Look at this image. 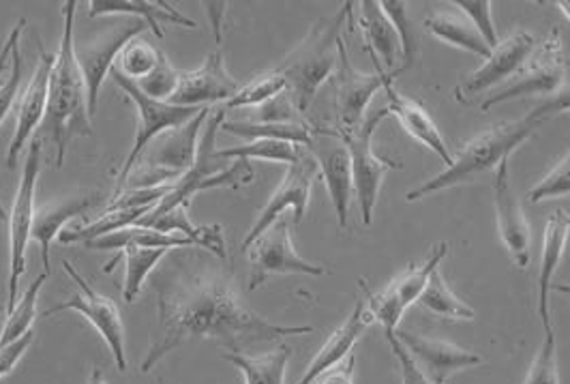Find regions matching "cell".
Instances as JSON below:
<instances>
[{"label": "cell", "instance_id": "obj_1", "mask_svg": "<svg viewBox=\"0 0 570 384\" xmlns=\"http://www.w3.org/2000/svg\"><path fill=\"white\" fill-rule=\"evenodd\" d=\"M217 263L224 260L191 252L176 256L157 273L153 282L157 326L140 365L142 374L194 339H213L228 353H243L252 344L314 333V326L275 325L262 318L236 291L232 273Z\"/></svg>", "mask_w": 570, "mask_h": 384}, {"label": "cell", "instance_id": "obj_2", "mask_svg": "<svg viewBox=\"0 0 570 384\" xmlns=\"http://www.w3.org/2000/svg\"><path fill=\"white\" fill-rule=\"evenodd\" d=\"M76 0L62 4V39L58 48L57 60L50 76V97L46 119L41 129L46 138L55 147V164L62 168L69 145L76 138L92 136V122L88 110V92H86L85 76L78 67L73 52V20H76Z\"/></svg>", "mask_w": 570, "mask_h": 384}, {"label": "cell", "instance_id": "obj_3", "mask_svg": "<svg viewBox=\"0 0 570 384\" xmlns=\"http://www.w3.org/2000/svg\"><path fill=\"white\" fill-rule=\"evenodd\" d=\"M539 127H541V122L532 119L530 115L521 120L500 122V125L489 127L487 131L472 138L468 145L459 148L453 164L444 173L429 178L423 185L407 191L405 200L416 203L435 191H444V189H451L456 185L474 183L476 178L483 177L485 173L498 168L502 161H507L514 148H519L525 140H530L539 131Z\"/></svg>", "mask_w": 570, "mask_h": 384}, {"label": "cell", "instance_id": "obj_4", "mask_svg": "<svg viewBox=\"0 0 570 384\" xmlns=\"http://www.w3.org/2000/svg\"><path fill=\"white\" fill-rule=\"evenodd\" d=\"M352 2H343L335 16L317 20L303 43L277 67L287 85L285 92L301 115L309 110L320 87L337 69L342 32L352 18Z\"/></svg>", "mask_w": 570, "mask_h": 384}, {"label": "cell", "instance_id": "obj_5", "mask_svg": "<svg viewBox=\"0 0 570 384\" xmlns=\"http://www.w3.org/2000/svg\"><path fill=\"white\" fill-rule=\"evenodd\" d=\"M210 112H213L210 108H204L196 119L155 138L148 147L144 148L134 173L127 177L125 185L112 196L129 189L170 185L183 177L196 161L202 129L210 117Z\"/></svg>", "mask_w": 570, "mask_h": 384}, {"label": "cell", "instance_id": "obj_6", "mask_svg": "<svg viewBox=\"0 0 570 384\" xmlns=\"http://www.w3.org/2000/svg\"><path fill=\"white\" fill-rule=\"evenodd\" d=\"M43 148L41 142H30L27 161L22 166V178L16 191V200L9 213V277H7V314L16 307V296L20 288V279L27 273V249L32 238V224H35V194L37 183L41 175Z\"/></svg>", "mask_w": 570, "mask_h": 384}, {"label": "cell", "instance_id": "obj_7", "mask_svg": "<svg viewBox=\"0 0 570 384\" xmlns=\"http://www.w3.org/2000/svg\"><path fill=\"white\" fill-rule=\"evenodd\" d=\"M213 30H215V50L206 57L204 65L180 73L178 89L171 95L170 104L183 108H210L213 104H228L238 92V82L232 78L224 60V35H222V18L226 13L228 2H206Z\"/></svg>", "mask_w": 570, "mask_h": 384}, {"label": "cell", "instance_id": "obj_8", "mask_svg": "<svg viewBox=\"0 0 570 384\" xmlns=\"http://www.w3.org/2000/svg\"><path fill=\"white\" fill-rule=\"evenodd\" d=\"M391 112L389 108H382L377 112H373L371 117L352 129V131H337L347 147L350 159H352V177H354V198L358 200L361 215H363V224L371 226L373 221V210L380 198V189H382V180L389 170H395L397 164L391 159H382L373 152V134L375 127L384 119H389Z\"/></svg>", "mask_w": 570, "mask_h": 384}, {"label": "cell", "instance_id": "obj_9", "mask_svg": "<svg viewBox=\"0 0 570 384\" xmlns=\"http://www.w3.org/2000/svg\"><path fill=\"white\" fill-rule=\"evenodd\" d=\"M110 76L115 78L116 87L122 90L136 104V110H138V117H140V127H138V134H136V142H134V147L129 150V155H127V159L120 166L118 177H116V194L125 185L127 177L134 173V168H136L144 148L148 147L155 138H159L161 134L171 131V129H176V127L196 119L204 108H183V106H174L170 101L150 99L148 95H144L142 90L138 89L136 82L127 80L116 67Z\"/></svg>", "mask_w": 570, "mask_h": 384}, {"label": "cell", "instance_id": "obj_10", "mask_svg": "<svg viewBox=\"0 0 570 384\" xmlns=\"http://www.w3.org/2000/svg\"><path fill=\"white\" fill-rule=\"evenodd\" d=\"M567 85V57L560 32L553 30L537 46L525 67L514 76L513 82L495 95H489L481 104V110L489 112L493 106L513 101L519 97H544L556 95Z\"/></svg>", "mask_w": 570, "mask_h": 384}, {"label": "cell", "instance_id": "obj_11", "mask_svg": "<svg viewBox=\"0 0 570 384\" xmlns=\"http://www.w3.org/2000/svg\"><path fill=\"white\" fill-rule=\"evenodd\" d=\"M62 270L73 279V284H78L80 293L60 301L55 307H48L43 312V316L50 318V316H57L65 309H71V312H78L80 316H85L86 321L95 326V331L104 337L106 346L110 348V353L115 356L116 367L120 372H125L127 370L125 325H122L118 305L110 296L97 293L69 260H62Z\"/></svg>", "mask_w": 570, "mask_h": 384}, {"label": "cell", "instance_id": "obj_12", "mask_svg": "<svg viewBox=\"0 0 570 384\" xmlns=\"http://www.w3.org/2000/svg\"><path fill=\"white\" fill-rule=\"evenodd\" d=\"M446 254H449V243H444V240L438 243L431 249V254H429L428 260L423 265L407 266V270H403L400 277H395L389 284V288L384 293H377V295L371 293L367 282L361 279V288H363V293L367 296V303H370L371 318L384 326L386 335H391L400 328L403 314L407 312L410 305H414L421 298L431 273L438 270V266L442 265Z\"/></svg>", "mask_w": 570, "mask_h": 384}, {"label": "cell", "instance_id": "obj_13", "mask_svg": "<svg viewBox=\"0 0 570 384\" xmlns=\"http://www.w3.org/2000/svg\"><path fill=\"white\" fill-rule=\"evenodd\" d=\"M146 30H148V27L144 24L142 20L127 18L120 24H112L110 29L95 35L92 39H86V41H80V43L73 41L76 60H78V67H80V71L85 76L90 117L97 115L101 87H104L106 78L112 73L118 55L122 52V48L131 39L140 37Z\"/></svg>", "mask_w": 570, "mask_h": 384}, {"label": "cell", "instance_id": "obj_14", "mask_svg": "<svg viewBox=\"0 0 570 384\" xmlns=\"http://www.w3.org/2000/svg\"><path fill=\"white\" fill-rule=\"evenodd\" d=\"M245 254L249 256V265H252L249 291H257L273 275L322 277L328 273L324 266L305 260L296 252L289 235V221L285 217L277 219L262 237H257Z\"/></svg>", "mask_w": 570, "mask_h": 384}, {"label": "cell", "instance_id": "obj_15", "mask_svg": "<svg viewBox=\"0 0 570 384\" xmlns=\"http://www.w3.org/2000/svg\"><path fill=\"white\" fill-rule=\"evenodd\" d=\"M317 177H320L317 164H315L314 157L307 152V148H303L298 161L287 166V173H285L282 185L268 198L266 207L259 210L256 224L252 226V230L247 233V237L243 238V243H240V252L245 254L249 249V245L257 237H262L277 219H282L285 208H292L294 224H301L305 219V215H307L309 198H312V187H314V180Z\"/></svg>", "mask_w": 570, "mask_h": 384}, {"label": "cell", "instance_id": "obj_16", "mask_svg": "<svg viewBox=\"0 0 570 384\" xmlns=\"http://www.w3.org/2000/svg\"><path fill=\"white\" fill-rule=\"evenodd\" d=\"M317 164L320 177L326 183V191L331 196L333 208L337 213L340 228L347 226L350 205L354 198V177H352V159L337 129L314 127L312 142L307 147Z\"/></svg>", "mask_w": 570, "mask_h": 384}, {"label": "cell", "instance_id": "obj_17", "mask_svg": "<svg viewBox=\"0 0 570 384\" xmlns=\"http://www.w3.org/2000/svg\"><path fill=\"white\" fill-rule=\"evenodd\" d=\"M397 76L375 71V73H363L358 71L347 57L345 43H340V60L333 78L335 87V112H337V131H352L363 120L370 108L371 99L377 90H384L386 85L395 82Z\"/></svg>", "mask_w": 570, "mask_h": 384}, {"label": "cell", "instance_id": "obj_18", "mask_svg": "<svg viewBox=\"0 0 570 384\" xmlns=\"http://www.w3.org/2000/svg\"><path fill=\"white\" fill-rule=\"evenodd\" d=\"M534 50V35L528 30H517L511 37L500 41L498 48L491 50V57L474 73H470L456 85V99L468 104L472 97L507 82L509 78H514L525 67Z\"/></svg>", "mask_w": 570, "mask_h": 384}, {"label": "cell", "instance_id": "obj_19", "mask_svg": "<svg viewBox=\"0 0 570 384\" xmlns=\"http://www.w3.org/2000/svg\"><path fill=\"white\" fill-rule=\"evenodd\" d=\"M395 337L431 384H449L451 376H455L456 372L483 365V356L465 351L446 339L425 337L421 333L401 328L395 331Z\"/></svg>", "mask_w": 570, "mask_h": 384}, {"label": "cell", "instance_id": "obj_20", "mask_svg": "<svg viewBox=\"0 0 570 384\" xmlns=\"http://www.w3.org/2000/svg\"><path fill=\"white\" fill-rule=\"evenodd\" d=\"M39 50V65L30 78L29 87L20 95V106H18V122L13 131V140L7 148V168L13 170L18 164L20 152L24 147H29L32 134L37 127L46 119L48 110V97H50V76L57 55H50L43 46V41L37 43Z\"/></svg>", "mask_w": 570, "mask_h": 384}, {"label": "cell", "instance_id": "obj_21", "mask_svg": "<svg viewBox=\"0 0 570 384\" xmlns=\"http://www.w3.org/2000/svg\"><path fill=\"white\" fill-rule=\"evenodd\" d=\"M493 203H495V217H498V233L513 258L514 265L525 270L532 258V230L523 215V208L519 205L511 187L509 178V159L502 161L495 168L493 180Z\"/></svg>", "mask_w": 570, "mask_h": 384}, {"label": "cell", "instance_id": "obj_22", "mask_svg": "<svg viewBox=\"0 0 570 384\" xmlns=\"http://www.w3.org/2000/svg\"><path fill=\"white\" fill-rule=\"evenodd\" d=\"M358 27L363 30L365 50L375 62L377 71L397 76L401 73L397 62L403 59L400 32L382 11L377 0H365L358 4Z\"/></svg>", "mask_w": 570, "mask_h": 384}, {"label": "cell", "instance_id": "obj_23", "mask_svg": "<svg viewBox=\"0 0 570 384\" xmlns=\"http://www.w3.org/2000/svg\"><path fill=\"white\" fill-rule=\"evenodd\" d=\"M189 207L185 205H176L171 208H153L148 215H144L138 221V226L150 228L157 233H166V235H180V237L189 238L198 249L208 252L210 256L219 258V260H228V245L224 238V228L213 224V226H196L189 219Z\"/></svg>", "mask_w": 570, "mask_h": 384}, {"label": "cell", "instance_id": "obj_24", "mask_svg": "<svg viewBox=\"0 0 570 384\" xmlns=\"http://www.w3.org/2000/svg\"><path fill=\"white\" fill-rule=\"evenodd\" d=\"M371 323H373V318H371L370 312H365V301H356V305L350 312V316L345 318V323L337 331H333V335L324 342V346L317 351L314 361L307 365L303 378L296 384H314L322 374H326L328 370L343 363L347 355H352L354 346L365 335Z\"/></svg>", "mask_w": 570, "mask_h": 384}, {"label": "cell", "instance_id": "obj_25", "mask_svg": "<svg viewBox=\"0 0 570 384\" xmlns=\"http://www.w3.org/2000/svg\"><path fill=\"white\" fill-rule=\"evenodd\" d=\"M108 16H125L142 20L155 37H164L161 24H176L185 29H198V24L183 16L176 7L164 0H90L88 18H108Z\"/></svg>", "mask_w": 570, "mask_h": 384}, {"label": "cell", "instance_id": "obj_26", "mask_svg": "<svg viewBox=\"0 0 570 384\" xmlns=\"http://www.w3.org/2000/svg\"><path fill=\"white\" fill-rule=\"evenodd\" d=\"M384 92H386V99H389L386 108H389L391 117L400 120L401 127L405 129L407 136H412L416 142H421L431 152H435L449 168L453 164L455 155L451 152V147L446 145L438 125L429 117L428 110L419 101L401 95L400 90L393 87V82L384 87Z\"/></svg>", "mask_w": 570, "mask_h": 384}, {"label": "cell", "instance_id": "obj_27", "mask_svg": "<svg viewBox=\"0 0 570 384\" xmlns=\"http://www.w3.org/2000/svg\"><path fill=\"white\" fill-rule=\"evenodd\" d=\"M569 238L570 215L560 208L547 221L544 237H542L541 273H539V318L542 321V328H551L549 296H551V286H553V275L562 263Z\"/></svg>", "mask_w": 570, "mask_h": 384}, {"label": "cell", "instance_id": "obj_28", "mask_svg": "<svg viewBox=\"0 0 570 384\" xmlns=\"http://www.w3.org/2000/svg\"><path fill=\"white\" fill-rule=\"evenodd\" d=\"M97 203H99L97 194L73 196V198H62V200H57L52 205H46L35 215L32 240H37L39 247H41V260H43L46 273H50V245H52V240L60 237L67 221L85 215L86 210H90Z\"/></svg>", "mask_w": 570, "mask_h": 384}, {"label": "cell", "instance_id": "obj_29", "mask_svg": "<svg viewBox=\"0 0 570 384\" xmlns=\"http://www.w3.org/2000/svg\"><path fill=\"white\" fill-rule=\"evenodd\" d=\"M425 29L438 37L440 41L459 48L463 52H470V55H476L481 59H489L491 57V48L487 46L483 35L476 30V27L459 16L453 11H435L425 18Z\"/></svg>", "mask_w": 570, "mask_h": 384}, {"label": "cell", "instance_id": "obj_30", "mask_svg": "<svg viewBox=\"0 0 570 384\" xmlns=\"http://www.w3.org/2000/svg\"><path fill=\"white\" fill-rule=\"evenodd\" d=\"M166 247H127L118 252L115 258L106 265V273H112L118 260H125V284H122V298L134 303L142 293L146 277L159 266V263L170 254Z\"/></svg>", "mask_w": 570, "mask_h": 384}, {"label": "cell", "instance_id": "obj_31", "mask_svg": "<svg viewBox=\"0 0 570 384\" xmlns=\"http://www.w3.org/2000/svg\"><path fill=\"white\" fill-rule=\"evenodd\" d=\"M314 127L307 122H252V120H224L222 131L245 140H282L296 147L307 148L314 136Z\"/></svg>", "mask_w": 570, "mask_h": 384}, {"label": "cell", "instance_id": "obj_32", "mask_svg": "<svg viewBox=\"0 0 570 384\" xmlns=\"http://www.w3.org/2000/svg\"><path fill=\"white\" fill-rule=\"evenodd\" d=\"M222 356L243 372L245 384H285V370H287L292 351L285 344H279L271 353L259 356L228 353V351Z\"/></svg>", "mask_w": 570, "mask_h": 384}, {"label": "cell", "instance_id": "obj_33", "mask_svg": "<svg viewBox=\"0 0 570 384\" xmlns=\"http://www.w3.org/2000/svg\"><path fill=\"white\" fill-rule=\"evenodd\" d=\"M86 249H112V252H122L127 247H166V249H183V247H196L189 238L180 235H166L157 233L142 226H131L125 230H118L115 235L88 240L85 243Z\"/></svg>", "mask_w": 570, "mask_h": 384}, {"label": "cell", "instance_id": "obj_34", "mask_svg": "<svg viewBox=\"0 0 570 384\" xmlns=\"http://www.w3.org/2000/svg\"><path fill=\"white\" fill-rule=\"evenodd\" d=\"M419 303L431 312L433 316L442 318V321H474V309L463 303L459 296L449 288L446 279L442 277L440 268L431 273L428 286L423 291V295L419 298Z\"/></svg>", "mask_w": 570, "mask_h": 384}, {"label": "cell", "instance_id": "obj_35", "mask_svg": "<svg viewBox=\"0 0 570 384\" xmlns=\"http://www.w3.org/2000/svg\"><path fill=\"white\" fill-rule=\"evenodd\" d=\"M48 277H50V273L43 270L27 288V293L18 301V305L7 314V321H4V326L0 331V348L7 346V344L18 342L20 337H24L27 333L32 331L35 318H37L39 295H41L43 284L48 282Z\"/></svg>", "mask_w": 570, "mask_h": 384}, {"label": "cell", "instance_id": "obj_36", "mask_svg": "<svg viewBox=\"0 0 570 384\" xmlns=\"http://www.w3.org/2000/svg\"><path fill=\"white\" fill-rule=\"evenodd\" d=\"M303 152V147L282 142V140H252L240 147L215 150L217 159H262V161H277V164H296Z\"/></svg>", "mask_w": 570, "mask_h": 384}, {"label": "cell", "instance_id": "obj_37", "mask_svg": "<svg viewBox=\"0 0 570 384\" xmlns=\"http://www.w3.org/2000/svg\"><path fill=\"white\" fill-rule=\"evenodd\" d=\"M285 90H287V85H285L284 76L277 69L266 71V73L254 78L252 82H247L245 87H240L238 92L226 104V110H252V108H257V106L275 99Z\"/></svg>", "mask_w": 570, "mask_h": 384}, {"label": "cell", "instance_id": "obj_38", "mask_svg": "<svg viewBox=\"0 0 570 384\" xmlns=\"http://www.w3.org/2000/svg\"><path fill=\"white\" fill-rule=\"evenodd\" d=\"M161 55L164 52L159 48H155L142 37H136L122 48V52L116 59L115 67L127 80L140 82L157 67Z\"/></svg>", "mask_w": 570, "mask_h": 384}, {"label": "cell", "instance_id": "obj_39", "mask_svg": "<svg viewBox=\"0 0 570 384\" xmlns=\"http://www.w3.org/2000/svg\"><path fill=\"white\" fill-rule=\"evenodd\" d=\"M382 11L389 16V20L393 22V27L400 32L401 50H403V69L412 67L414 60L419 57V37H416V29L412 27L407 11H405V2L401 0H382L380 2Z\"/></svg>", "mask_w": 570, "mask_h": 384}, {"label": "cell", "instance_id": "obj_40", "mask_svg": "<svg viewBox=\"0 0 570 384\" xmlns=\"http://www.w3.org/2000/svg\"><path fill=\"white\" fill-rule=\"evenodd\" d=\"M523 384H560L558 344H556L553 326L544 328V339H542L541 348H539V353L534 356Z\"/></svg>", "mask_w": 570, "mask_h": 384}, {"label": "cell", "instance_id": "obj_41", "mask_svg": "<svg viewBox=\"0 0 570 384\" xmlns=\"http://www.w3.org/2000/svg\"><path fill=\"white\" fill-rule=\"evenodd\" d=\"M178 82H180V71H176V69L171 67L168 57L161 55L157 67H155L144 80L136 82V85H138V89L142 90L144 95H148L150 99L170 101L171 95L178 89Z\"/></svg>", "mask_w": 570, "mask_h": 384}, {"label": "cell", "instance_id": "obj_42", "mask_svg": "<svg viewBox=\"0 0 570 384\" xmlns=\"http://www.w3.org/2000/svg\"><path fill=\"white\" fill-rule=\"evenodd\" d=\"M567 196H570V150L567 152V157L547 177L539 180L528 191V200L532 205H539L542 200L567 198Z\"/></svg>", "mask_w": 570, "mask_h": 384}, {"label": "cell", "instance_id": "obj_43", "mask_svg": "<svg viewBox=\"0 0 570 384\" xmlns=\"http://www.w3.org/2000/svg\"><path fill=\"white\" fill-rule=\"evenodd\" d=\"M247 120H252V122H307L287 92H282L275 99H271L257 108H252Z\"/></svg>", "mask_w": 570, "mask_h": 384}, {"label": "cell", "instance_id": "obj_44", "mask_svg": "<svg viewBox=\"0 0 570 384\" xmlns=\"http://www.w3.org/2000/svg\"><path fill=\"white\" fill-rule=\"evenodd\" d=\"M453 4L459 7V9L468 16V20L483 35V39H485L487 46H489L491 50L498 48L500 37H498L495 24H493L491 0H455Z\"/></svg>", "mask_w": 570, "mask_h": 384}, {"label": "cell", "instance_id": "obj_45", "mask_svg": "<svg viewBox=\"0 0 570 384\" xmlns=\"http://www.w3.org/2000/svg\"><path fill=\"white\" fill-rule=\"evenodd\" d=\"M20 82H22V55H20V43H16L11 52V71L9 76L0 82V125L11 112L16 99L20 97Z\"/></svg>", "mask_w": 570, "mask_h": 384}, {"label": "cell", "instance_id": "obj_46", "mask_svg": "<svg viewBox=\"0 0 570 384\" xmlns=\"http://www.w3.org/2000/svg\"><path fill=\"white\" fill-rule=\"evenodd\" d=\"M32 342H35V331H30L24 337H20L18 342L7 344V346L0 348V381L4 376H9L11 370L22 361V356L27 355Z\"/></svg>", "mask_w": 570, "mask_h": 384}, {"label": "cell", "instance_id": "obj_47", "mask_svg": "<svg viewBox=\"0 0 570 384\" xmlns=\"http://www.w3.org/2000/svg\"><path fill=\"white\" fill-rule=\"evenodd\" d=\"M386 339H389V344H391L393 353H395L397 361H400L401 378H403V384H431L428 378L421 374V370L416 367V363L412 361V356L407 355V351L401 346L400 339L395 337V333L386 335Z\"/></svg>", "mask_w": 570, "mask_h": 384}, {"label": "cell", "instance_id": "obj_48", "mask_svg": "<svg viewBox=\"0 0 570 384\" xmlns=\"http://www.w3.org/2000/svg\"><path fill=\"white\" fill-rule=\"evenodd\" d=\"M564 112H570V85H564L549 101H544L539 108H534L530 112V117L539 120L542 125L544 120L558 117V115H564Z\"/></svg>", "mask_w": 570, "mask_h": 384}, {"label": "cell", "instance_id": "obj_49", "mask_svg": "<svg viewBox=\"0 0 570 384\" xmlns=\"http://www.w3.org/2000/svg\"><path fill=\"white\" fill-rule=\"evenodd\" d=\"M354 365H356V358L350 355V358H345L337 367L322 374L314 384H354Z\"/></svg>", "mask_w": 570, "mask_h": 384}, {"label": "cell", "instance_id": "obj_50", "mask_svg": "<svg viewBox=\"0 0 570 384\" xmlns=\"http://www.w3.org/2000/svg\"><path fill=\"white\" fill-rule=\"evenodd\" d=\"M24 27H27V20L20 18L18 24H16V29L11 30V35L7 37V41H4V46H2V50H0V76L4 73L7 65L11 62V52H13L16 43H20V37H22V32H24Z\"/></svg>", "mask_w": 570, "mask_h": 384}, {"label": "cell", "instance_id": "obj_51", "mask_svg": "<svg viewBox=\"0 0 570 384\" xmlns=\"http://www.w3.org/2000/svg\"><path fill=\"white\" fill-rule=\"evenodd\" d=\"M88 384H110L108 383V378L104 376V372L99 370V367H92V372H90V381Z\"/></svg>", "mask_w": 570, "mask_h": 384}, {"label": "cell", "instance_id": "obj_52", "mask_svg": "<svg viewBox=\"0 0 570 384\" xmlns=\"http://www.w3.org/2000/svg\"><path fill=\"white\" fill-rule=\"evenodd\" d=\"M551 293H562V295L570 296V284H553Z\"/></svg>", "mask_w": 570, "mask_h": 384}, {"label": "cell", "instance_id": "obj_53", "mask_svg": "<svg viewBox=\"0 0 570 384\" xmlns=\"http://www.w3.org/2000/svg\"><path fill=\"white\" fill-rule=\"evenodd\" d=\"M558 7L562 9V13H564V16L570 20V0H560V2H558Z\"/></svg>", "mask_w": 570, "mask_h": 384}, {"label": "cell", "instance_id": "obj_54", "mask_svg": "<svg viewBox=\"0 0 570 384\" xmlns=\"http://www.w3.org/2000/svg\"><path fill=\"white\" fill-rule=\"evenodd\" d=\"M7 219H9V215H7V210L0 205V221H7Z\"/></svg>", "mask_w": 570, "mask_h": 384}]
</instances>
